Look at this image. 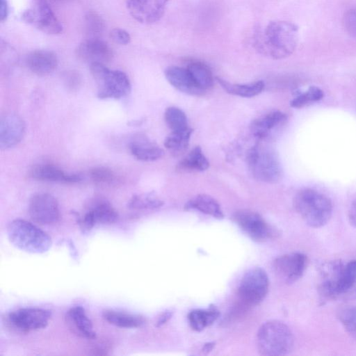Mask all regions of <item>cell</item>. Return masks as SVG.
Returning a JSON list of instances; mask_svg holds the SVG:
<instances>
[{
	"mask_svg": "<svg viewBox=\"0 0 356 356\" xmlns=\"http://www.w3.org/2000/svg\"><path fill=\"white\" fill-rule=\"evenodd\" d=\"M298 42V29L292 22L282 20L268 24L257 38V49L263 55L275 60L291 56Z\"/></svg>",
	"mask_w": 356,
	"mask_h": 356,
	"instance_id": "cell-1",
	"label": "cell"
},
{
	"mask_svg": "<svg viewBox=\"0 0 356 356\" xmlns=\"http://www.w3.org/2000/svg\"><path fill=\"white\" fill-rule=\"evenodd\" d=\"M293 205L297 213L311 227L324 226L332 215L330 199L314 189L305 188L299 191L294 197Z\"/></svg>",
	"mask_w": 356,
	"mask_h": 356,
	"instance_id": "cell-2",
	"label": "cell"
},
{
	"mask_svg": "<svg viewBox=\"0 0 356 356\" xmlns=\"http://www.w3.org/2000/svg\"><path fill=\"white\" fill-rule=\"evenodd\" d=\"M256 341L258 350L263 355H286L294 346L291 329L277 320L264 323L258 330Z\"/></svg>",
	"mask_w": 356,
	"mask_h": 356,
	"instance_id": "cell-3",
	"label": "cell"
},
{
	"mask_svg": "<svg viewBox=\"0 0 356 356\" xmlns=\"http://www.w3.org/2000/svg\"><path fill=\"white\" fill-rule=\"evenodd\" d=\"M10 242L26 252L42 254L51 246L50 236L33 224L22 219L11 221L6 229Z\"/></svg>",
	"mask_w": 356,
	"mask_h": 356,
	"instance_id": "cell-4",
	"label": "cell"
},
{
	"mask_svg": "<svg viewBox=\"0 0 356 356\" xmlns=\"http://www.w3.org/2000/svg\"><path fill=\"white\" fill-rule=\"evenodd\" d=\"M90 67L97 86V97L99 99H118L130 93L131 83L124 72L111 70L102 63L91 64Z\"/></svg>",
	"mask_w": 356,
	"mask_h": 356,
	"instance_id": "cell-5",
	"label": "cell"
},
{
	"mask_svg": "<svg viewBox=\"0 0 356 356\" xmlns=\"http://www.w3.org/2000/svg\"><path fill=\"white\" fill-rule=\"evenodd\" d=\"M247 163L254 177L264 182L275 183L282 172L276 155L271 150L259 146L252 147L247 156Z\"/></svg>",
	"mask_w": 356,
	"mask_h": 356,
	"instance_id": "cell-6",
	"label": "cell"
},
{
	"mask_svg": "<svg viewBox=\"0 0 356 356\" xmlns=\"http://www.w3.org/2000/svg\"><path fill=\"white\" fill-rule=\"evenodd\" d=\"M22 19L49 35L60 34L63 29L46 0H33L31 6L22 13Z\"/></svg>",
	"mask_w": 356,
	"mask_h": 356,
	"instance_id": "cell-7",
	"label": "cell"
},
{
	"mask_svg": "<svg viewBox=\"0 0 356 356\" xmlns=\"http://www.w3.org/2000/svg\"><path fill=\"white\" fill-rule=\"evenodd\" d=\"M268 286L266 271L259 267L252 268L243 276L238 287V296L244 303L256 305L266 298Z\"/></svg>",
	"mask_w": 356,
	"mask_h": 356,
	"instance_id": "cell-8",
	"label": "cell"
},
{
	"mask_svg": "<svg viewBox=\"0 0 356 356\" xmlns=\"http://www.w3.org/2000/svg\"><path fill=\"white\" fill-rule=\"evenodd\" d=\"M234 220L242 231L251 239L264 242L276 237L277 231L270 225L258 213L243 209L236 211Z\"/></svg>",
	"mask_w": 356,
	"mask_h": 356,
	"instance_id": "cell-9",
	"label": "cell"
},
{
	"mask_svg": "<svg viewBox=\"0 0 356 356\" xmlns=\"http://www.w3.org/2000/svg\"><path fill=\"white\" fill-rule=\"evenodd\" d=\"M51 318L49 310L40 308H23L10 312L8 323L13 328L22 332H29L45 327Z\"/></svg>",
	"mask_w": 356,
	"mask_h": 356,
	"instance_id": "cell-10",
	"label": "cell"
},
{
	"mask_svg": "<svg viewBox=\"0 0 356 356\" xmlns=\"http://www.w3.org/2000/svg\"><path fill=\"white\" fill-rule=\"evenodd\" d=\"M29 212L33 221L41 225H50L58 220V203L49 193H38L30 200Z\"/></svg>",
	"mask_w": 356,
	"mask_h": 356,
	"instance_id": "cell-11",
	"label": "cell"
},
{
	"mask_svg": "<svg viewBox=\"0 0 356 356\" xmlns=\"http://www.w3.org/2000/svg\"><path fill=\"white\" fill-rule=\"evenodd\" d=\"M307 266V257L301 252H291L277 257L273 268L277 277L286 284H292L303 275Z\"/></svg>",
	"mask_w": 356,
	"mask_h": 356,
	"instance_id": "cell-12",
	"label": "cell"
},
{
	"mask_svg": "<svg viewBox=\"0 0 356 356\" xmlns=\"http://www.w3.org/2000/svg\"><path fill=\"white\" fill-rule=\"evenodd\" d=\"M118 218L117 211L105 199L93 200L85 214L79 218V224L83 232L90 231L97 223L110 224Z\"/></svg>",
	"mask_w": 356,
	"mask_h": 356,
	"instance_id": "cell-13",
	"label": "cell"
},
{
	"mask_svg": "<svg viewBox=\"0 0 356 356\" xmlns=\"http://www.w3.org/2000/svg\"><path fill=\"white\" fill-rule=\"evenodd\" d=\"M168 0H127L131 16L137 22L149 24L163 17Z\"/></svg>",
	"mask_w": 356,
	"mask_h": 356,
	"instance_id": "cell-14",
	"label": "cell"
},
{
	"mask_svg": "<svg viewBox=\"0 0 356 356\" xmlns=\"http://www.w3.org/2000/svg\"><path fill=\"white\" fill-rule=\"evenodd\" d=\"M76 55L90 65L93 63L106 64L113 57L112 49L101 38H86L83 40L77 46Z\"/></svg>",
	"mask_w": 356,
	"mask_h": 356,
	"instance_id": "cell-15",
	"label": "cell"
},
{
	"mask_svg": "<svg viewBox=\"0 0 356 356\" xmlns=\"http://www.w3.org/2000/svg\"><path fill=\"white\" fill-rule=\"evenodd\" d=\"M25 123L16 114H7L1 118L0 124V146L6 149L17 145L25 133Z\"/></svg>",
	"mask_w": 356,
	"mask_h": 356,
	"instance_id": "cell-16",
	"label": "cell"
},
{
	"mask_svg": "<svg viewBox=\"0 0 356 356\" xmlns=\"http://www.w3.org/2000/svg\"><path fill=\"white\" fill-rule=\"evenodd\" d=\"M343 264L339 260L330 261L321 267L320 295L324 298H334L339 295L338 284Z\"/></svg>",
	"mask_w": 356,
	"mask_h": 356,
	"instance_id": "cell-17",
	"label": "cell"
},
{
	"mask_svg": "<svg viewBox=\"0 0 356 356\" xmlns=\"http://www.w3.org/2000/svg\"><path fill=\"white\" fill-rule=\"evenodd\" d=\"M28 68L38 76L52 73L58 66L56 54L50 50L37 49L29 52L26 57Z\"/></svg>",
	"mask_w": 356,
	"mask_h": 356,
	"instance_id": "cell-18",
	"label": "cell"
},
{
	"mask_svg": "<svg viewBox=\"0 0 356 356\" xmlns=\"http://www.w3.org/2000/svg\"><path fill=\"white\" fill-rule=\"evenodd\" d=\"M164 74L168 81L182 92L198 95L204 92L195 84L187 68L170 66L165 69Z\"/></svg>",
	"mask_w": 356,
	"mask_h": 356,
	"instance_id": "cell-19",
	"label": "cell"
},
{
	"mask_svg": "<svg viewBox=\"0 0 356 356\" xmlns=\"http://www.w3.org/2000/svg\"><path fill=\"white\" fill-rule=\"evenodd\" d=\"M30 175L35 179L47 181L73 184L81 180L79 175L66 173L58 167L51 164L35 165L31 170Z\"/></svg>",
	"mask_w": 356,
	"mask_h": 356,
	"instance_id": "cell-20",
	"label": "cell"
},
{
	"mask_svg": "<svg viewBox=\"0 0 356 356\" xmlns=\"http://www.w3.org/2000/svg\"><path fill=\"white\" fill-rule=\"evenodd\" d=\"M130 152L138 160L154 161L161 158L163 150L154 142L145 136H139L131 141Z\"/></svg>",
	"mask_w": 356,
	"mask_h": 356,
	"instance_id": "cell-21",
	"label": "cell"
},
{
	"mask_svg": "<svg viewBox=\"0 0 356 356\" xmlns=\"http://www.w3.org/2000/svg\"><path fill=\"white\" fill-rule=\"evenodd\" d=\"M66 319L70 327L76 334L90 339H95L92 323L82 307L71 308L66 314Z\"/></svg>",
	"mask_w": 356,
	"mask_h": 356,
	"instance_id": "cell-22",
	"label": "cell"
},
{
	"mask_svg": "<svg viewBox=\"0 0 356 356\" xmlns=\"http://www.w3.org/2000/svg\"><path fill=\"white\" fill-rule=\"evenodd\" d=\"M286 119V115L282 111H271L254 120L251 125V131L255 137L264 138L272 129L282 124Z\"/></svg>",
	"mask_w": 356,
	"mask_h": 356,
	"instance_id": "cell-23",
	"label": "cell"
},
{
	"mask_svg": "<svg viewBox=\"0 0 356 356\" xmlns=\"http://www.w3.org/2000/svg\"><path fill=\"white\" fill-rule=\"evenodd\" d=\"M185 209L197 210L218 219L224 217L219 203L213 197L205 194H199L191 198L185 204Z\"/></svg>",
	"mask_w": 356,
	"mask_h": 356,
	"instance_id": "cell-24",
	"label": "cell"
},
{
	"mask_svg": "<svg viewBox=\"0 0 356 356\" xmlns=\"http://www.w3.org/2000/svg\"><path fill=\"white\" fill-rule=\"evenodd\" d=\"M220 312L214 306L207 309H197L191 311L188 320L191 328L195 331H201L211 325L218 318Z\"/></svg>",
	"mask_w": 356,
	"mask_h": 356,
	"instance_id": "cell-25",
	"label": "cell"
},
{
	"mask_svg": "<svg viewBox=\"0 0 356 356\" xmlns=\"http://www.w3.org/2000/svg\"><path fill=\"white\" fill-rule=\"evenodd\" d=\"M103 316L109 323L120 327H139L145 323V319L141 316L114 310L104 311Z\"/></svg>",
	"mask_w": 356,
	"mask_h": 356,
	"instance_id": "cell-26",
	"label": "cell"
},
{
	"mask_svg": "<svg viewBox=\"0 0 356 356\" xmlns=\"http://www.w3.org/2000/svg\"><path fill=\"white\" fill-rule=\"evenodd\" d=\"M217 81L227 92L242 97H252L260 94L265 86L262 81L245 84L232 83L220 78H217Z\"/></svg>",
	"mask_w": 356,
	"mask_h": 356,
	"instance_id": "cell-27",
	"label": "cell"
},
{
	"mask_svg": "<svg viewBox=\"0 0 356 356\" xmlns=\"http://www.w3.org/2000/svg\"><path fill=\"white\" fill-rule=\"evenodd\" d=\"M194 82L202 91L210 88L213 83V76L209 67L199 61L190 63L186 67Z\"/></svg>",
	"mask_w": 356,
	"mask_h": 356,
	"instance_id": "cell-28",
	"label": "cell"
},
{
	"mask_svg": "<svg viewBox=\"0 0 356 356\" xmlns=\"http://www.w3.org/2000/svg\"><path fill=\"white\" fill-rule=\"evenodd\" d=\"M181 169L190 171H204L209 162L200 146L195 147L179 163Z\"/></svg>",
	"mask_w": 356,
	"mask_h": 356,
	"instance_id": "cell-29",
	"label": "cell"
},
{
	"mask_svg": "<svg viewBox=\"0 0 356 356\" xmlns=\"http://www.w3.org/2000/svg\"><path fill=\"white\" fill-rule=\"evenodd\" d=\"M191 128L183 131H172L165 139V147L172 152H181L186 149L189 144Z\"/></svg>",
	"mask_w": 356,
	"mask_h": 356,
	"instance_id": "cell-30",
	"label": "cell"
},
{
	"mask_svg": "<svg viewBox=\"0 0 356 356\" xmlns=\"http://www.w3.org/2000/svg\"><path fill=\"white\" fill-rule=\"evenodd\" d=\"M105 29L103 18L95 11H88L84 17V29L87 38H100Z\"/></svg>",
	"mask_w": 356,
	"mask_h": 356,
	"instance_id": "cell-31",
	"label": "cell"
},
{
	"mask_svg": "<svg viewBox=\"0 0 356 356\" xmlns=\"http://www.w3.org/2000/svg\"><path fill=\"white\" fill-rule=\"evenodd\" d=\"M164 118L172 131H183L189 128L185 113L177 107H168L165 111Z\"/></svg>",
	"mask_w": 356,
	"mask_h": 356,
	"instance_id": "cell-32",
	"label": "cell"
},
{
	"mask_svg": "<svg viewBox=\"0 0 356 356\" xmlns=\"http://www.w3.org/2000/svg\"><path fill=\"white\" fill-rule=\"evenodd\" d=\"M163 204V202L154 193L151 192L133 196L128 205L133 209H154Z\"/></svg>",
	"mask_w": 356,
	"mask_h": 356,
	"instance_id": "cell-33",
	"label": "cell"
},
{
	"mask_svg": "<svg viewBox=\"0 0 356 356\" xmlns=\"http://www.w3.org/2000/svg\"><path fill=\"white\" fill-rule=\"evenodd\" d=\"M323 97V91L320 88L312 86L293 98L291 101L290 105L293 108H300L321 100Z\"/></svg>",
	"mask_w": 356,
	"mask_h": 356,
	"instance_id": "cell-34",
	"label": "cell"
},
{
	"mask_svg": "<svg viewBox=\"0 0 356 356\" xmlns=\"http://www.w3.org/2000/svg\"><path fill=\"white\" fill-rule=\"evenodd\" d=\"M356 282V259L343 264L339 284V295L346 292Z\"/></svg>",
	"mask_w": 356,
	"mask_h": 356,
	"instance_id": "cell-35",
	"label": "cell"
},
{
	"mask_svg": "<svg viewBox=\"0 0 356 356\" xmlns=\"http://www.w3.org/2000/svg\"><path fill=\"white\" fill-rule=\"evenodd\" d=\"M338 318L347 332L356 339V306L341 309Z\"/></svg>",
	"mask_w": 356,
	"mask_h": 356,
	"instance_id": "cell-36",
	"label": "cell"
},
{
	"mask_svg": "<svg viewBox=\"0 0 356 356\" xmlns=\"http://www.w3.org/2000/svg\"><path fill=\"white\" fill-rule=\"evenodd\" d=\"M90 177L96 184H110L115 180V174L106 167H95L90 170Z\"/></svg>",
	"mask_w": 356,
	"mask_h": 356,
	"instance_id": "cell-37",
	"label": "cell"
},
{
	"mask_svg": "<svg viewBox=\"0 0 356 356\" xmlns=\"http://www.w3.org/2000/svg\"><path fill=\"white\" fill-rule=\"evenodd\" d=\"M343 24L346 32L356 38V8L346 13L343 16Z\"/></svg>",
	"mask_w": 356,
	"mask_h": 356,
	"instance_id": "cell-38",
	"label": "cell"
},
{
	"mask_svg": "<svg viewBox=\"0 0 356 356\" xmlns=\"http://www.w3.org/2000/svg\"><path fill=\"white\" fill-rule=\"evenodd\" d=\"M110 38L115 43L120 45H127L131 42L130 34L120 28L113 29L110 32Z\"/></svg>",
	"mask_w": 356,
	"mask_h": 356,
	"instance_id": "cell-39",
	"label": "cell"
},
{
	"mask_svg": "<svg viewBox=\"0 0 356 356\" xmlns=\"http://www.w3.org/2000/svg\"><path fill=\"white\" fill-rule=\"evenodd\" d=\"M8 3L7 0H0V19L1 22H3L6 20L8 13Z\"/></svg>",
	"mask_w": 356,
	"mask_h": 356,
	"instance_id": "cell-40",
	"label": "cell"
},
{
	"mask_svg": "<svg viewBox=\"0 0 356 356\" xmlns=\"http://www.w3.org/2000/svg\"><path fill=\"white\" fill-rule=\"evenodd\" d=\"M348 216L350 224L356 227V200L350 206Z\"/></svg>",
	"mask_w": 356,
	"mask_h": 356,
	"instance_id": "cell-41",
	"label": "cell"
},
{
	"mask_svg": "<svg viewBox=\"0 0 356 356\" xmlns=\"http://www.w3.org/2000/svg\"><path fill=\"white\" fill-rule=\"evenodd\" d=\"M172 316V312L171 311H165L162 313L158 318L156 321V326L161 327L163 324H165Z\"/></svg>",
	"mask_w": 356,
	"mask_h": 356,
	"instance_id": "cell-42",
	"label": "cell"
},
{
	"mask_svg": "<svg viewBox=\"0 0 356 356\" xmlns=\"http://www.w3.org/2000/svg\"><path fill=\"white\" fill-rule=\"evenodd\" d=\"M213 343H207L204 346V348H203V350L209 352V351H210L213 348Z\"/></svg>",
	"mask_w": 356,
	"mask_h": 356,
	"instance_id": "cell-43",
	"label": "cell"
},
{
	"mask_svg": "<svg viewBox=\"0 0 356 356\" xmlns=\"http://www.w3.org/2000/svg\"><path fill=\"white\" fill-rule=\"evenodd\" d=\"M54 1H69V0H54Z\"/></svg>",
	"mask_w": 356,
	"mask_h": 356,
	"instance_id": "cell-44",
	"label": "cell"
}]
</instances>
